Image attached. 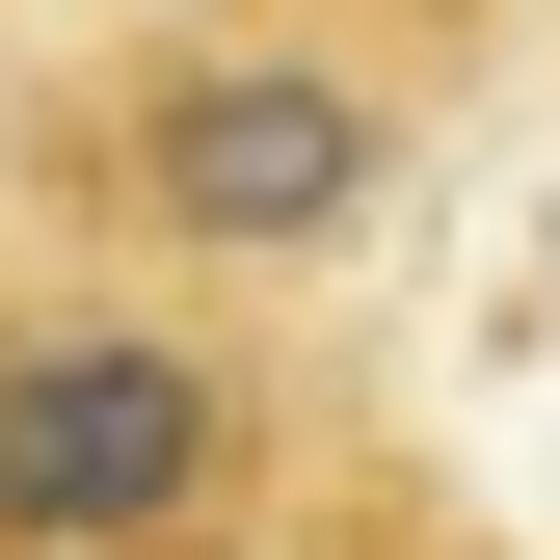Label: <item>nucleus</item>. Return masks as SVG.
Returning a JSON list of instances; mask_svg holds the SVG:
<instances>
[{
    "label": "nucleus",
    "instance_id": "obj_1",
    "mask_svg": "<svg viewBox=\"0 0 560 560\" xmlns=\"http://www.w3.org/2000/svg\"><path fill=\"white\" fill-rule=\"evenodd\" d=\"M374 428L320 374V294L0 241V560H294Z\"/></svg>",
    "mask_w": 560,
    "mask_h": 560
},
{
    "label": "nucleus",
    "instance_id": "obj_2",
    "mask_svg": "<svg viewBox=\"0 0 560 560\" xmlns=\"http://www.w3.org/2000/svg\"><path fill=\"white\" fill-rule=\"evenodd\" d=\"M294 560H534V534H480V508H454L428 454H374V480H347V508L294 534Z\"/></svg>",
    "mask_w": 560,
    "mask_h": 560
},
{
    "label": "nucleus",
    "instance_id": "obj_3",
    "mask_svg": "<svg viewBox=\"0 0 560 560\" xmlns=\"http://www.w3.org/2000/svg\"><path fill=\"white\" fill-rule=\"evenodd\" d=\"M27 27H54V0H0V54H27Z\"/></svg>",
    "mask_w": 560,
    "mask_h": 560
}]
</instances>
